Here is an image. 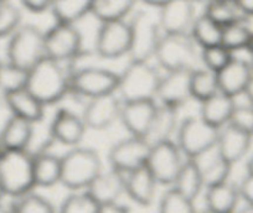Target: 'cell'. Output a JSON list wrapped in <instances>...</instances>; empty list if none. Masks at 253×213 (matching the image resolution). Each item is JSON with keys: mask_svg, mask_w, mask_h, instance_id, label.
Returning a JSON list of instances; mask_svg holds the SVG:
<instances>
[{"mask_svg": "<svg viewBox=\"0 0 253 213\" xmlns=\"http://www.w3.org/2000/svg\"><path fill=\"white\" fill-rule=\"evenodd\" d=\"M62 62L45 56L28 71L26 88L43 104L52 106L70 94V73Z\"/></svg>", "mask_w": 253, "mask_h": 213, "instance_id": "6da1fadb", "label": "cell"}, {"mask_svg": "<svg viewBox=\"0 0 253 213\" xmlns=\"http://www.w3.org/2000/svg\"><path fill=\"white\" fill-rule=\"evenodd\" d=\"M0 183L5 196L13 198L31 192L36 187L33 152L3 149L0 152Z\"/></svg>", "mask_w": 253, "mask_h": 213, "instance_id": "7a4b0ae2", "label": "cell"}, {"mask_svg": "<svg viewBox=\"0 0 253 213\" xmlns=\"http://www.w3.org/2000/svg\"><path fill=\"white\" fill-rule=\"evenodd\" d=\"M101 171L98 152L89 147L76 146L61 156L60 183L71 191L86 190Z\"/></svg>", "mask_w": 253, "mask_h": 213, "instance_id": "3957f363", "label": "cell"}, {"mask_svg": "<svg viewBox=\"0 0 253 213\" xmlns=\"http://www.w3.org/2000/svg\"><path fill=\"white\" fill-rule=\"evenodd\" d=\"M162 76L149 61H130L119 73L117 92L123 102L157 101Z\"/></svg>", "mask_w": 253, "mask_h": 213, "instance_id": "277c9868", "label": "cell"}, {"mask_svg": "<svg viewBox=\"0 0 253 213\" xmlns=\"http://www.w3.org/2000/svg\"><path fill=\"white\" fill-rule=\"evenodd\" d=\"M190 34H162L154 59L167 72L194 71L200 55Z\"/></svg>", "mask_w": 253, "mask_h": 213, "instance_id": "5b68a950", "label": "cell"}, {"mask_svg": "<svg viewBox=\"0 0 253 213\" xmlns=\"http://www.w3.org/2000/svg\"><path fill=\"white\" fill-rule=\"evenodd\" d=\"M45 57L43 31L33 24H21L8 37L6 61L29 70Z\"/></svg>", "mask_w": 253, "mask_h": 213, "instance_id": "8992f818", "label": "cell"}, {"mask_svg": "<svg viewBox=\"0 0 253 213\" xmlns=\"http://www.w3.org/2000/svg\"><path fill=\"white\" fill-rule=\"evenodd\" d=\"M220 129L199 117H187L177 127L176 144L186 159H199L216 147Z\"/></svg>", "mask_w": 253, "mask_h": 213, "instance_id": "52a82bcc", "label": "cell"}, {"mask_svg": "<svg viewBox=\"0 0 253 213\" xmlns=\"http://www.w3.org/2000/svg\"><path fill=\"white\" fill-rule=\"evenodd\" d=\"M130 46L128 57L130 61H149L155 55L162 36L158 19L150 13L139 10L130 19Z\"/></svg>", "mask_w": 253, "mask_h": 213, "instance_id": "ba28073f", "label": "cell"}, {"mask_svg": "<svg viewBox=\"0 0 253 213\" xmlns=\"http://www.w3.org/2000/svg\"><path fill=\"white\" fill-rule=\"evenodd\" d=\"M45 56L58 62H71L84 53L82 35L76 24L55 21L47 31L43 33Z\"/></svg>", "mask_w": 253, "mask_h": 213, "instance_id": "9c48e42d", "label": "cell"}, {"mask_svg": "<svg viewBox=\"0 0 253 213\" xmlns=\"http://www.w3.org/2000/svg\"><path fill=\"white\" fill-rule=\"evenodd\" d=\"M119 73L104 67H84L70 73V93L86 99L117 93Z\"/></svg>", "mask_w": 253, "mask_h": 213, "instance_id": "30bf717a", "label": "cell"}, {"mask_svg": "<svg viewBox=\"0 0 253 213\" xmlns=\"http://www.w3.org/2000/svg\"><path fill=\"white\" fill-rule=\"evenodd\" d=\"M182 164V152L174 140H162L152 144L147 166L158 183L174 185Z\"/></svg>", "mask_w": 253, "mask_h": 213, "instance_id": "8fae6325", "label": "cell"}, {"mask_svg": "<svg viewBox=\"0 0 253 213\" xmlns=\"http://www.w3.org/2000/svg\"><path fill=\"white\" fill-rule=\"evenodd\" d=\"M130 46L129 23L122 20L102 21L96 34L94 50L104 60H117L128 56Z\"/></svg>", "mask_w": 253, "mask_h": 213, "instance_id": "7c38bea8", "label": "cell"}, {"mask_svg": "<svg viewBox=\"0 0 253 213\" xmlns=\"http://www.w3.org/2000/svg\"><path fill=\"white\" fill-rule=\"evenodd\" d=\"M152 144L144 138L132 137L119 140L109 150L108 161L114 170L128 174L147 164Z\"/></svg>", "mask_w": 253, "mask_h": 213, "instance_id": "4fadbf2b", "label": "cell"}, {"mask_svg": "<svg viewBox=\"0 0 253 213\" xmlns=\"http://www.w3.org/2000/svg\"><path fill=\"white\" fill-rule=\"evenodd\" d=\"M123 101L116 93L104 94L88 99L82 112V119L87 128L93 130L108 129L119 120Z\"/></svg>", "mask_w": 253, "mask_h": 213, "instance_id": "5bb4252c", "label": "cell"}, {"mask_svg": "<svg viewBox=\"0 0 253 213\" xmlns=\"http://www.w3.org/2000/svg\"><path fill=\"white\" fill-rule=\"evenodd\" d=\"M193 0H169L159 8L158 23L163 34H189L196 18Z\"/></svg>", "mask_w": 253, "mask_h": 213, "instance_id": "9a60e30c", "label": "cell"}, {"mask_svg": "<svg viewBox=\"0 0 253 213\" xmlns=\"http://www.w3.org/2000/svg\"><path fill=\"white\" fill-rule=\"evenodd\" d=\"M157 109L158 104L154 99L123 102L119 120L132 137L144 138L148 140Z\"/></svg>", "mask_w": 253, "mask_h": 213, "instance_id": "2e32d148", "label": "cell"}, {"mask_svg": "<svg viewBox=\"0 0 253 213\" xmlns=\"http://www.w3.org/2000/svg\"><path fill=\"white\" fill-rule=\"evenodd\" d=\"M86 124L81 115L67 108H61L55 113L50 124V137L66 146H77L84 140Z\"/></svg>", "mask_w": 253, "mask_h": 213, "instance_id": "e0dca14e", "label": "cell"}, {"mask_svg": "<svg viewBox=\"0 0 253 213\" xmlns=\"http://www.w3.org/2000/svg\"><path fill=\"white\" fill-rule=\"evenodd\" d=\"M190 76L191 71L167 72L160 79L158 88L157 99L160 104L180 109L189 99L193 98L190 89Z\"/></svg>", "mask_w": 253, "mask_h": 213, "instance_id": "ac0fdd59", "label": "cell"}, {"mask_svg": "<svg viewBox=\"0 0 253 213\" xmlns=\"http://www.w3.org/2000/svg\"><path fill=\"white\" fill-rule=\"evenodd\" d=\"M218 89L228 96L236 97L245 93L253 76L250 60L241 59L233 55L232 60L217 73Z\"/></svg>", "mask_w": 253, "mask_h": 213, "instance_id": "d6986e66", "label": "cell"}, {"mask_svg": "<svg viewBox=\"0 0 253 213\" xmlns=\"http://www.w3.org/2000/svg\"><path fill=\"white\" fill-rule=\"evenodd\" d=\"M252 134L227 124L220 129L216 151L233 165L247 155L252 144Z\"/></svg>", "mask_w": 253, "mask_h": 213, "instance_id": "ffe728a7", "label": "cell"}, {"mask_svg": "<svg viewBox=\"0 0 253 213\" xmlns=\"http://www.w3.org/2000/svg\"><path fill=\"white\" fill-rule=\"evenodd\" d=\"M86 191L99 206L118 202L119 197L126 192V174L112 168L108 171L102 170Z\"/></svg>", "mask_w": 253, "mask_h": 213, "instance_id": "44dd1931", "label": "cell"}, {"mask_svg": "<svg viewBox=\"0 0 253 213\" xmlns=\"http://www.w3.org/2000/svg\"><path fill=\"white\" fill-rule=\"evenodd\" d=\"M158 185L147 164L126 174V193L139 206L152 205Z\"/></svg>", "mask_w": 253, "mask_h": 213, "instance_id": "7402d4cb", "label": "cell"}, {"mask_svg": "<svg viewBox=\"0 0 253 213\" xmlns=\"http://www.w3.org/2000/svg\"><path fill=\"white\" fill-rule=\"evenodd\" d=\"M5 106L10 114L24 118L34 124L40 123L45 117V106L26 87L6 93Z\"/></svg>", "mask_w": 253, "mask_h": 213, "instance_id": "603a6c76", "label": "cell"}, {"mask_svg": "<svg viewBox=\"0 0 253 213\" xmlns=\"http://www.w3.org/2000/svg\"><path fill=\"white\" fill-rule=\"evenodd\" d=\"M34 123L10 114L0 130L3 149L29 150L34 138Z\"/></svg>", "mask_w": 253, "mask_h": 213, "instance_id": "cb8c5ba5", "label": "cell"}, {"mask_svg": "<svg viewBox=\"0 0 253 213\" xmlns=\"http://www.w3.org/2000/svg\"><path fill=\"white\" fill-rule=\"evenodd\" d=\"M235 106L233 97L218 91L210 98L200 102V117L209 124L221 129L228 124Z\"/></svg>", "mask_w": 253, "mask_h": 213, "instance_id": "d4e9b609", "label": "cell"}, {"mask_svg": "<svg viewBox=\"0 0 253 213\" xmlns=\"http://www.w3.org/2000/svg\"><path fill=\"white\" fill-rule=\"evenodd\" d=\"M240 191L235 183L226 181L218 185L206 187V208L221 213H235L240 201Z\"/></svg>", "mask_w": 253, "mask_h": 213, "instance_id": "484cf974", "label": "cell"}, {"mask_svg": "<svg viewBox=\"0 0 253 213\" xmlns=\"http://www.w3.org/2000/svg\"><path fill=\"white\" fill-rule=\"evenodd\" d=\"M34 156V178L35 186L52 187L61 181V157L47 150L36 151Z\"/></svg>", "mask_w": 253, "mask_h": 213, "instance_id": "4316f807", "label": "cell"}, {"mask_svg": "<svg viewBox=\"0 0 253 213\" xmlns=\"http://www.w3.org/2000/svg\"><path fill=\"white\" fill-rule=\"evenodd\" d=\"M172 187L190 200L195 201L204 186L200 166L195 159H186L180 169Z\"/></svg>", "mask_w": 253, "mask_h": 213, "instance_id": "83f0119b", "label": "cell"}, {"mask_svg": "<svg viewBox=\"0 0 253 213\" xmlns=\"http://www.w3.org/2000/svg\"><path fill=\"white\" fill-rule=\"evenodd\" d=\"M179 109L172 106L158 104V109L155 113L154 122H153L152 129L148 135V142L154 144L162 140L171 139L179 127Z\"/></svg>", "mask_w": 253, "mask_h": 213, "instance_id": "f1b7e54d", "label": "cell"}, {"mask_svg": "<svg viewBox=\"0 0 253 213\" xmlns=\"http://www.w3.org/2000/svg\"><path fill=\"white\" fill-rule=\"evenodd\" d=\"M204 13L221 26L250 20L237 0H206Z\"/></svg>", "mask_w": 253, "mask_h": 213, "instance_id": "f546056e", "label": "cell"}, {"mask_svg": "<svg viewBox=\"0 0 253 213\" xmlns=\"http://www.w3.org/2000/svg\"><path fill=\"white\" fill-rule=\"evenodd\" d=\"M189 34L200 48L210 47V46L221 45L222 26L203 13L201 15L196 16Z\"/></svg>", "mask_w": 253, "mask_h": 213, "instance_id": "4dcf8cb0", "label": "cell"}, {"mask_svg": "<svg viewBox=\"0 0 253 213\" xmlns=\"http://www.w3.org/2000/svg\"><path fill=\"white\" fill-rule=\"evenodd\" d=\"M93 0H51L50 11L55 21L76 24L91 14Z\"/></svg>", "mask_w": 253, "mask_h": 213, "instance_id": "1f68e13d", "label": "cell"}, {"mask_svg": "<svg viewBox=\"0 0 253 213\" xmlns=\"http://www.w3.org/2000/svg\"><path fill=\"white\" fill-rule=\"evenodd\" d=\"M139 0H93L91 14L99 21L122 20L132 13Z\"/></svg>", "mask_w": 253, "mask_h": 213, "instance_id": "d6a6232c", "label": "cell"}, {"mask_svg": "<svg viewBox=\"0 0 253 213\" xmlns=\"http://www.w3.org/2000/svg\"><path fill=\"white\" fill-rule=\"evenodd\" d=\"M198 164L200 166L201 176H203L205 187H210V186H215L228 181L231 170H232V164H230L227 160L220 156L217 151L215 152L213 156L209 157L205 164L200 163V161H198Z\"/></svg>", "mask_w": 253, "mask_h": 213, "instance_id": "836d02e7", "label": "cell"}, {"mask_svg": "<svg viewBox=\"0 0 253 213\" xmlns=\"http://www.w3.org/2000/svg\"><path fill=\"white\" fill-rule=\"evenodd\" d=\"M190 89H191V97L196 101L203 102L210 98L211 96L220 91L217 74L205 67L195 69L191 71V76H190Z\"/></svg>", "mask_w": 253, "mask_h": 213, "instance_id": "e575fe53", "label": "cell"}, {"mask_svg": "<svg viewBox=\"0 0 253 213\" xmlns=\"http://www.w3.org/2000/svg\"><path fill=\"white\" fill-rule=\"evenodd\" d=\"M253 40V31L248 26L247 21L233 23L222 28V40L221 45L232 53L238 51L248 50Z\"/></svg>", "mask_w": 253, "mask_h": 213, "instance_id": "d590c367", "label": "cell"}, {"mask_svg": "<svg viewBox=\"0 0 253 213\" xmlns=\"http://www.w3.org/2000/svg\"><path fill=\"white\" fill-rule=\"evenodd\" d=\"M8 208L10 213H56L52 203L47 198L33 192L14 197Z\"/></svg>", "mask_w": 253, "mask_h": 213, "instance_id": "8d00e7d4", "label": "cell"}, {"mask_svg": "<svg viewBox=\"0 0 253 213\" xmlns=\"http://www.w3.org/2000/svg\"><path fill=\"white\" fill-rule=\"evenodd\" d=\"M99 205L86 190L74 191L62 201L58 213H97Z\"/></svg>", "mask_w": 253, "mask_h": 213, "instance_id": "74e56055", "label": "cell"}, {"mask_svg": "<svg viewBox=\"0 0 253 213\" xmlns=\"http://www.w3.org/2000/svg\"><path fill=\"white\" fill-rule=\"evenodd\" d=\"M28 71L9 61H0V87L5 93L25 88Z\"/></svg>", "mask_w": 253, "mask_h": 213, "instance_id": "f35d334b", "label": "cell"}, {"mask_svg": "<svg viewBox=\"0 0 253 213\" xmlns=\"http://www.w3.org/2000/svg\"><path fill=\"white\" fill-rule=\"evenodd\" d=\"M159 213H196V208L193 200L171 187L160 198Z\"/></svg>", "mask_w": 253, "mask_h": 213, "instance_id": "ab89813d", "label": "cell"}, {"mask_svg": "<svg viewBox=\"0 0 253 213\" xmlns=\"http://www.w3.org/2000/svg\"><path fill=\"white\" fill-rule=\"evenodd\" d=\"M233 53L223 45H215L210 47L201 48L200 60L204 67L210 71L216 72L223 69L232 60Z\"/></svg>", "mask_w": 253, "mask_h": 213, "instance_id": "60d3db41", "label": "cell"}, {"mask_svg": "<svg viewBox=\"0 0 253 213\" xmlns=\"http://www.w3.org/2000/svg\"><path fill=\"white\" fill-rule=\"evenodd\" d=\"M21 11L10 0L0 1V38H8L21 25Z\"/></svg>", "mask_w": 253, "mask_h": 213, "instance_id": "b9f144b4", "label": "cell"}, {"mask_svg": "<svg viewBox=\"0 0 253 213\" xmlns=\"http://www.w3.org/2000/svg\"><path fill=\"white\" fill-rule=\"evenodd\" d=\"M228 124L253 135V104L248 103L243 106L236 104Z\"/></svg>", "mask_w": 253, "mask_h": 213, "instance_id": "7bdbcfd3", "label": "cell"}, {"mask_svg": "<svg viewBox=\"0 0 253 213\" xmlns=\"http://www.w3.org/2000/svg\"><path fill=\"white\" fill-rule=\"evenodd\" d=\"M240 196L247 205H253V174H247L238 185Z\"/></svg>", "mask_w": 253, "mask_h": 213, "instance_id": "ee69618b", "label": "cell"}, {"mask_svg": "<svg viewBox=\"0 0 253 213\" xmlns=\"http://www.w3.org/2000/svg\"><path fill=\"white\" fill-rule=\"evenodd\" d=\"M21 5L34 14H41L50 10L51 0H20Z\"/></svg>", "mask_w": 253, "mask_h": 213, "instance_id": "f6af8a7d", "label": "cell"}, {"mask_svg": "<svg viewBox=\"0 0 253 213\" xmlns=\"http://www.w3.org/2000/svg\"><path fill=\"white\" fill-rule=\"evenodd\" d=\"M97 213H130L129 208L123 205H119L118 202L107 203V205L99 206V210Z\"/></svg>", "mask_w": 253, "mask_h": 213, "instance_id": "bcb514c9", "label": "cell"}, {"mask_svg": "<svg viewBox=\"0 0 253 213\" xmlns=\"http://www.w3.org/2000/svg\"><path fill=\"white\" fill-rule=\"evenodd\" d=\"M238 4H240L241 9L243 10V13L248 16V18H252L253 16V0H237Z\"/></svg>", "mask_w": 253, "mask_h": 213, "instance_id": "7dc6e473", "label": "cell"}, {"mask_svg": "<svg viewBox=\"0 0 253 213\" xmlns=\"http://www.w3.org/2000/svg\"><path fill=\"white\" fill-rule=\"evenodd\" d=\"M139 1H142V3L147 4V5H149V6H154V8L159 9L160 6H163L164 4H167L169 0H139Z\"/></svg>", "mask_w": 253, "mask_h": 213, "instance_id": "c3c4849f", "label": "cell"}, {"mask_svg": "<svg viewBox=\"0 0 253 213\" xmlns=\"http://www.w3.org/2000/svg\"><path fill=\"white\" fill-rule=\"evenodd\" d=\"M243 94H245V96L247 97L248 103L253 104V76H252V78H251L250 83H248L247 88H246L245 93H243Z\"/></svg>", "mask_w": 253, "mask_h": 213, "instance_id": "681fc988", "label": "cell"}, {"mask_svg": "<svg viewBox=\"0 0 253 213\" xmlns=\"http://www.w3.org/2000/svg\"><path fill=\"white\" fill-rule=\"evenodd\" d=\"M246 169H247V174H253V154L248 159L247 164H246Z\"/></svg>", "mask_w": 253, "mask_h": 213, "instance_id": "f907efd6", "label": "cell"}, {"mask_svg": "<svg viewBox=\"0 0 253 213\" xmlns=\"http://www.w3.org/2000/svg\"><path fill=\"white\" fill-rule=\"evenodd\" d=\"M248 60H250L251 67H252V70H253V40H252V42H251L250 47H248Z\"/></svg>", "mask_w": 253, "mask_h": 213, "instance_id": "816d5d0a", "label": "cell"}, {"mask_svg": "<svg viewBox=\"0 0 253 213\" xmlns=\"http://www.w3.org/2000/svg\"><path fill=\"white\" fill-rule=\"evenodd\" d=\"M237 213H253V205H247L246 203L245 207L241 208Z\"/></svg>", "mask_w": 253, "mask_h": 213, "instance_id": "f5cc1de1", "label": "cell"}, {"mask_svg": "<svg viewBox=\"0 0 253 213\" xmlns=\"http://www.w3.org/2000/svg\"><path fill=\"white\" fill-rule=\"evenodd\" d=\"M5 98H6L5 91L0 87V106H5Z\"/></svg>", "mask_w": 253, "mask_h": 213, "instance_id": "db71d44e", "label": "cell"}, {"mask_svg": "<svg viewBox=\"0 0 253 213\" xmlns=\"http://www.w3.org/2000/svg\"><path fill=\"white\" fill-rule=\"evenodd\" d=\"M0 213H10L9 212V208L5 207V206L1 203V201H0Z\"/></svg>", "mask_w": 253, "mask_h": 213, "instance_id": "11a10c76", "label": "cell"}, {"mask_svg": "<svg viewBox=\"0 0 253 213\" xmlns=\"http://www.w3.org/2000/svg\"><path fill=\"white\" fill-rule=\"evenodd\" d=\"M5 196V193H4V190L3 187H1V183H0V201L3 200V197Z\"/></svg>", "mask_w": 253, "mask_h": 213, "instance_id": "9f6ffc18", "label": "cell"}, {"mask_svg": "<svg viewBox=\"0 0 253 213\" xmlns=\"http://www.w3.org/2000/svg\"><path fill=\"white\" fill-rule=\"evenodd\" d=\"M201 213H221V212H216V211H212V210H209V208H205V210H204Z\"/></svg>", "mask_w": 253, "mask_h": 213, "instance_id": "6f0895ef", "label": "cell"}, {"mask_svg": "<svg viewBox=\"0 0 253 213\" xmlns=\"http://www.w3.org/2000/svg\"><path fill=\"white\" fill-rule=\"evenodd\" d=\"M194 3H203V1H206V0H193Z\"/></svg>", "mask_w": 253, "mask_h": 213, "instance_id": "680465c9", "label": "cell"}, {"mask_svg": "<svg viewBox=\"0 0 253 213\" xmlns=\"http://www.w3.org/2000/svg\"><path fill=\"white\" fill-rule=\"evenodd\" d=\"M3 151V145H1V142H0V152Z\"/></svg>", "mask_w": 253, "mask_h": 213, "instance_id": "91938a15", "label": "cell"}, {"mask_svg": "<svg viewBox=\"0 0 253 213\" xmlns=\"http://www.w3.org/2000/svg\"><path fill=\"white\" fill-rule=\"evenodd\" d=\"M0 1H6V0H0Z\"/></svg>", "mask_w": 253, "mask_h": 213, "instance_id": "94428289", "label": "cell"}]
</instances>
